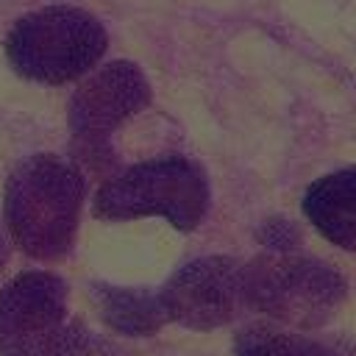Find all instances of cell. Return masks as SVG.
<instances>
[{
	"label": "cell",
	"mask_w": 356,
	"mask_h": 356,
	"mask_svg": "<svg viewBox=\"0 0 356 356\" xmlns=\"http://www.w3.org/2000/svg\"><path fill=\"white\" fill-rule=\"evenodd\" d=\"M245 306L298 331L325 325L348 298V281L323 259L267 250L242 264Z\"/></svg>",
	"instance_id": "obj_1"
},
{
	"label": "cell",
	"mask_w": 356,
	"mask_h": 356,
	"mask_svg": "<svg viewBox=\"0 0 356 356\" xmlns=\"http://www.w3.org/2000/svg\"><path fill=\"white\" fill-rule=\"evenodd\" d=\"M211 203L203 167L186 156H164L134 164L111 178L95 200V211L108 220L164 217L178 231L203 222Z\"/></svg>",
	"instance_id": "obj_2"
},
{
	"label": "cell",
	"mask_w": 356,
	"mask_h": 356,
	"mask_svg": "<svg viewBox=\"0 0 356 356\" xmlns=\"http://www.w3.org/2000/svg\"><path fill=\"white\" fill-rule=\"evenodd\" d=\"M167 320L211 331L228 325L245 309L242 264L231 256H200L178 267L159 292Z\"/></svg>",
	"instance_id": "obj_3"
},
{
	"label": "cell",
	"mask_w": 356,
	"mask_h": 356,
	"mask_svg": "<svg viewBox=\"0 0 356 356\" xmlns=\"http://www.w3.org/2000/svg\"><path fill=\"white\" fill-rule=\"evenodd\" d=\"M150 100L147 81L131 64H114L75 100L72 125L86 136H103Z\"/></svg>",
	"instance_id": "obj_4"
},
{
	"label": "cell",
	"mask_w": 356,
	"mask_h": 356,
	"mask_svg": "<svg viewBox=\"0 0 356 356\" xmlns=\"http://www.w3.org/2000/svg\"><path fill=\"white\" fill-rule=\"evenodd\" d=\"M300 209L323 239L342 250H356V164L312 181Z\"/></svg>",
	"instance_id": "obj_5"
},
{
	"label": "cell",
	"mask_w": 356,
	"mask_h": 356,
	"mask_svg": "<svg viewBox=\"0 0 356 356\" xmlns=\"http://www.w3.org/2000/svg\"><path fill=\"white\" fill-rule=\"evenodd\" d=\"M100 309H103V317L108 320V325H114L122 334H134V337L156 334L167 323L161 298L147 289L108 286L100 292Z\"/></svg>",
	"instance_id": "obj_6"
},
{
	"label": "cell",
	"mask_w": 356,
	"mask_h": 356,
	"mask_svg": "<svg viewBox=\"0 0 356 356\" xmlns=\"http://www.w3.org/2000/svg\"><path fill=\"white\" fill-rule=\"evenodd\" d=\"M234 356H334V350L306 334L253 323L234 337Z\"/></svg>",
	"instance_id": "obj_7"
},
{
	"label": "cell",
	"mask_w": 356,
	"mask_h": 356,
	"mask_svg": "<svg viewBox=\"0 0 356 356\" xmlns=\"http://www.w3.org/2000/svg\"><path fill=\"white\" fill-rule=\"evenodd\" d=\"M259 242L267 248V250H278V253H286V250H295L300 245V231L289 222V220H281V217H270L259 225Z\"/></svg>",
	"instance_id": "obj_8"
}]
</instances>
